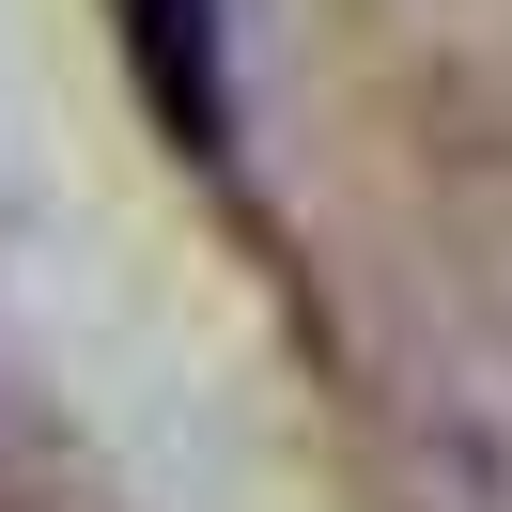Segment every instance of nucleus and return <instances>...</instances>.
<instances>
[{"label": "nucleus", "mask_w": 512, "mask_h": 512, "mask_svg": "<svg viewBox=\"0 0 512 512\" xmlns=\"http://www.w3.org/2000/svg\"><path fill=\"white\" fill-rule=\"evenodd\" d=\"M109 16H125V63H140V94H156V125L187 140L202 171H233L249 109H233V32H218V0H109Z\"/></svg>", "instance_id": "obj_1"}]
</instances>
